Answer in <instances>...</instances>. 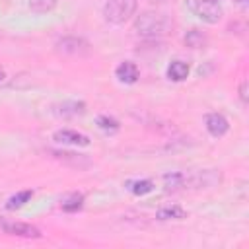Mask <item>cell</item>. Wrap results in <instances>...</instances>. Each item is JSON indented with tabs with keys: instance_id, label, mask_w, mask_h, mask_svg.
I'll use <instances>...</instances> for the list:
<instances>
[{
	"instance_id": "obj_1",
	"label": "cell",
	"mask_w": 249,
	"mask_h": 249,
	"mask_svg": "<svg viewBox=\"0 0 249 249\" xmlns=\"http://www.w3.org/2000/svg\"><path fill=\"white\" fill-rule=\"evenodd\" d=\"M171 27H173L171 18L167 14H161V12H156V10L142 12L134 19V31L142 37H148V39L163 37L171 31Z\"/></svg>"
},
{
	"instance_id": "obj_2",
	"label": "cell",
	"mask_w": 249,
	"mask_h": 249,
	"mask_svg": "<svg viewBox=\"0 0 249 249\" xmlns=\"http://www.w3.org/2000/svg\"><path fill=\"white\" fill-rule=\"evenodd\" d=\"M136 6H138V0H107L103 6V16L109 23L121 25L134 16Z\"/></svg>"
},
{
	"instance_id": "obj_3",
	"label": "cell",
	"mask_w": 249,
	"mask_h": 249,
	"mask_svg": "<svg viewBox=\"0 0 249 249\" xmlns=\"http://www.w3.org/2000/svg\"><path fill=\"white\" fill-rule=\"evenodd\" d=\"M222 183L220 169H202L193 173H183V189H214Z\"/></svg>"
},
{
	"instance_id": "obj_4",
	"label": "cell",
	"mask_w": 249,
	"mask_h": 249,
	"mask_svg": "<svg viewBox=\"0 0 249 249\" xmlns=\"http://www.w3.org/2000/svg\"><path fill=\"white\" fill-rule=\"evenodd\" d=\"M187 10L206 23H218L222 19V8L214 0H187Z\"/></svg>"
},
{
	"instance_id": "obj_5",
	"label": "cell",
	"mask_w": 249,
	"mask_h": 249,
	"mask_svg": "<svg viewBox=\"0 0 249 249\" xmlns=\"http://www.w3.org/2000/svg\"><path fill=\"white\" fill-rule=\"evenodd\" d=\"M56 51L68 56H84L89 53V43L82 37H62L56 43Z\"/></svg>"
},
{
	"instance_id": "obj_6",
	"label": "cell",
	"mask_w": 249,
	"mask_h": 249,
	"mask_svg": "<svg viewBox=\"0 0 249 249\" xmlns=\"http://www.w3.org/2000/svg\"><path fill=\"white\" fill-rule=\"evenodd\" d=\"M0 230L8 235H18V237H41V231L31 226V224H23V222H10V220H2L0 218Z\"/></svg>"
},
{
	"instance_id": "obj_7",
	"label": "cell",
	"mask_w": 249,
	"mask_h": 249,
	"mask_svg": "<svg viewBox=\"0 0 249 249\" xmlns=\"http://www.w3.org/2000/svg\"><path fill=\"white\" fill-rule=\"evenodd\" d=\"M53 138L60 144H70V146H88L89 144V138L78 130H70V128H62V130H56L53 134Z\"/></svg>"
},
{
	"instance_id": "obj_8",
	"label": "cell",
	"mask_w": 249,
	"mask_h": 249,
	"mask_svg": "<svg viewBox=\"0 0 249 249\" xmlns=\"http://www.w3.org/2000/svg\"><path fill=\"white\" fill-rule=\"evenodd\" d=\"M206 130H208L212 136L220 138V136H224V134L230 130V123H228V119H226L222 113H210V115L206 117Z\"/></svg>"
},
{
	"instance_id": "obj_9",
	"label": "cell",
	"mask_w": 249,
	"mask_h": 249,
	"mask_svg": "<svg viewBox=\"0 0 249 249\" xmlns=\"http://www.w3.org/2000/svg\"><path fill=\"white\" fill-rule=\"evenodd\" d=\"M86 111V105L82 101H64V103H58L54 105L53 113L56 117H62V119H68V117H78Z\"/></svg>"
},
{
	"instance_id": "obj_10",
	"label": "cell",
	"mask_w": 249,
	"mask_h": 249,
	"mask_svg": "<svg viewBox=\"0 0 249 249\" xmlns=\"http://www.w3.org/2000/svg\"><path fill=\"white\" fill-rule=\"evenodd\" d=\"M115 74H117V78L121 80V82H124V84H134L136 80H138V66L134 64V62H130V60H124V62H121L119 66H117V70H115Z\"/></svg>"
},
{
	"instance_id": "obj_11",
	"label": "cell",
	"mask_w": 249,
	"mask_h": 249,
	"mask_svg": "<svg viewBox=\"0 0 249 249\" xmlns=\"http://www.w3.org/2000/svg\"><path fill=\"white\" fill-rule=\"evenodd\" d=\"M49 154H53V158L64 161V163H70L74 167H86L89 165L88 160H84V156L80 154H74V152H64V150H49Z\"/></svg>"
},
{
	"instance_id": "obj_12",
	"label": "cell",
	"mask_w": 249,
	"mask_h": 249,
	"mask_svg": "<svg viewBox=\"0 0 249 249\" xmlns=\"http://www.w3.org/2000/svg\"><path fill=\"white\" fill-rule=\"evenodd\" d=\"M156 218L161 220V222H165V220H183V218H187V212L179 204H167V206H161L156 212Z\"/></svg>"
},
{
	"instance_id": "obj_13",
	"label": "cell",
	"mask_w": 249,
	"mask_h": 249,
	"mask_svg": "<svg viewBox=\"0 0 249 249\" xmlns=\"http://www.w3.org/2000/svg\"><path fill=\"white\" fill-rule=\"evenodd\" d=\"M167 76L173 82H183L189 76V64L183 62V60H173L167 68Z\"/></svg>"
},
{
	"instance_id": "obj_14",
	"label": "cell",
	"mask_w": 249,
	"mask_h": 249,
	"mask_svg": "<svg viewBox=\"0 0 249 249\" xmlns=\"http://www.w3.org/2000/svg\"><path fill=\"white\" fill-rule=\"evenodd\" d=\"M185 45L187 47H191V49H202V47H206V35L202 33V31H198V29H191V31H187V35H185Z\"/></svg>"
},
{
	"instance_id": "obj_15",
	"label": "cell",
	"mask_w": 249,
	"mask_h": 249,
	"mask_svg": "<svg viewBox=\"0 0 249 249\" xmlns=\"http://www.w3.org/2000/svg\"><path fill=\"white\" fill-rule=\"evenodd\" d=\"M58 4V0H29L27 6L33 14H47L51 10H54Z\"/></svg>"
},
{
	"instance_id": "obj_16",
	"label": "cell",
	"mask_w": 249,
	"mask_h": 249,
	"mask_svg": "<svg viewBox=\"0 0 249 249\" xmlns=\"http://www.w3.org/2000/svg\"><path fill=\"white\" fill-rule=\"evenodd\" d=\"M163 187H165V191L183 189V173H165L163 175Z\"/></svg>"
},
{
	"instance_id": "obj_17",
	"label": "cell",
	"mask_w": 249,
	"mask_h": 249,
	"mask_svg": "<svg viewBox=\"0 0 249 249\" xmlns=\"http://www.w3.org/2000/svg\"><path fill=\"white\" fill-rule=\"evenodd\" d=\"M31 196H33V191H21V193H18V195L10 196V198H8V202H6V206H8L10 210L19 208V206H23Z\"/></svg>"
},
{
	"instance_id": "obj_18",
	"label": "cell",
	"mask_w": 249,
	"mask_h": 249,
	"mask_svg": "<svg viewBox=\"0 0 249 249\" xmlns=\"http://www.w3.org/2000/svg\"><path fill=\"white\" fill-rule=\"evenodd\" d=\"M128 189L134 193V195H146L154 189V183L150 179H140V181H130L128 183Z\"/></svg>"
},
{
	"instance_id": "obj_19",
	"label": "cell",
	"mask_w": 249,
	"mask_h": 249,
	"mask_svg": "<svg viewBox=\"0 0 249 249\" xmlns=\"http://www.w3.org/2000/svg\"><path fill=\"white\" fill-rule=\"evenodd\" d=\"M82 204H84V196L82 195H72L70 198H66L62 202V210L64 212H76V210L82 208Z\"/></svg>"
},
{
	"instance_id": "obj_20",
	"label": "cell",
	"mask_w": 249,
	"mask_h": 249,
	"mask_svg": "<svg viewBox=\"0 0 249 249\" xmlns=\"http://www.w3.org/2000/svg\"><path fill=\"white\" fill-rule=\"evenodd\" d=\"M97 124H99V128H103L107 132H115L119 128V123L115 119H111V117H105V115L97 117Z\"/></svg>"
},
{
	"instance_id": "obj_21",
	"label": "cell",
	"mask_w": 249,
	"mask_h": 249,
	"mask_svg": "<svg viewBox=\"0 0 249 249\" xmlns=\"http://www.w3.org/2000/svg\"><path fill=\"white\" fill-rule=\"evenodd\" d=\"M239 97H241L243 103H247V82H245V80H243L241 86H239Z\"/></svg>"
},
{
	"instance_id": "obj_22",
	"label": "cell",
	"mask_w": 249,
	"mask_h": 249,
	"mask_svg": "<svg viewBox=\"0 0 249 249\" xmlns=\"http://www.w3.org/2000/svg\"><path fill=\"white\" fill-rule=\"evenodd\" d=\"M150 2H156V4H165V2H169V0H150Z\"/></svg>"
},
{
	"instance_id": "obj_23",
	"label": "cell",
	"mask_w": 249,
	"mask_h": 249,
	"mask_svg": "<svg viewBox=\"0 0 249 249\" xmlns=\"http://www.w3.org/2000/svg\"><path fill=\"white\" fill-rule=\"evenodd\" d=\"M237 2H239L241 6H245V4H247V0H237Z\"/></svg>"
},
{
	"instance_id": "obj_24",
	"label": "cell",
	"mask_w": 249,
	"mask_h": 249,
	"mask_svg": "<svg viewBox=\"0 0 249 249\" xmlns=\"http://www.w3.org/2000/svg\"><path fill=\"white\" fill-rule=\"evenodd\" d=\"M2 78H4V74H2V72H0V80H2Z\"/></svg>"
}]
</instances>
